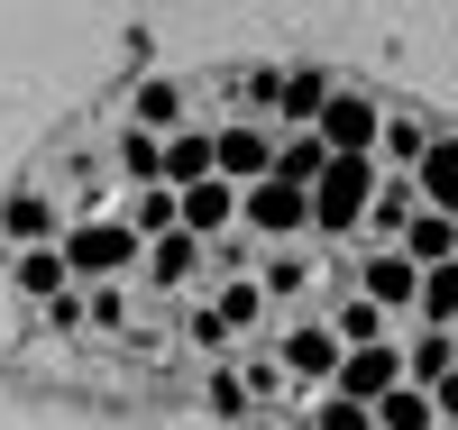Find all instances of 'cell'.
I'll return each instance as SVG.
<instances>
[{
	"label": "cell",
	"instance_id": "obj_4",
	"mask_svg": "<svg viewBox=\"0 0 458 430\" xmlns=\"http://www.w3.org/2000/svg\"><path fill=\"white\" fill-rule=\"evenodd\" d=\"M211 147H220L229 183H257L276 165V120H266V110H229V120H211Z\"/></svg>",
	"mask_w": 458,
	"mask_h": 430
},
{
	"label": "cell",
	"instance_id": "obj_24",
	"mask_svg": "<svg viewBox=\"0 0 458 430\" xmlns=\"http://www.w3.org/2000/svg\"><path fill=\"white\" fill-rule=\"evenodd\" d=\"M403 248L422 257V266H431V257H458V211H440V202H422V211L403 220Z\"/></svg>",
	"mask_w": 458,
	"mask_h": 430
},
{
	"label": "cell",
	"instance_id": "obj_13",
	"mask_svg": "<svg viewBox=\"0 0 458 430\" xmlns=\"http://www.w3.org/2000/svg\"><path fill=\"white\" fill-rule=\"evenodd\" d=\"M412 211H422V183H412V165H386V174H376V202H367V239H403Z\"/></svg>",
	"mask_w": 458,
	"mask_h": 430
},
{
	"label": "cell",
	"instance_id": "obj_8",
	"mask_svg": "<svg viewBox=\"0 0 458 430\" xmlns=\"http://www.w3.org/2000/svg\"><path fill=\"white\" fill-rule=\"evenodd\" d=\"M339 394H358V403H376L386 384H403V339L386 330V339H358V348H339Z\"/></svg>",
	"mask_w": 458,
	"mask_h": 430
},
{
	"label": "cell",
	"instance_id": "obj_26",
	"mask_svg": "<svg viewBox=\"0 0 458 430\" xmlns=\"http://www.w3.org/2000/svg\"><path fill=\"white\" fill-rule=\"evenodd\" d=\"M183 348H193V358H229V348H239L229 311L220 302H183Z\"/></svg>",
	"mask_w": 458,
	"mask_h": 430
},
{
	"label": "cell",
	"instance_id": "obj_11",
	"mask_svg": "<svg viewBox=\"0 0 458 430\" xmlns=\"http://www.w3.org/2000/svg\"><path fill=\"white\" fill-rule=\"evenodd\" d=\"M239 202H248V183H229V174L183 183V229H202V239H229V229H239Z\"/></svg>",
	"mask_w": 458,
	"mask_h": 430
},
{
	"label": "cell",
	"instance_id": "obj_9",
	"mask_svg": "<svg viewBox=\"0 0 458 430\" xmlns=\"http://www.w3.org/2000/svg\"><path fill=\"white\" fill-rule=\"evenodd\" d=\"M28 239H64L47 183H10V192H0V248H28Z\"/></svg>",
	"mask_w": 458,
	"mask_h": 430
},
{
	"label": "cell",
	"instance_id": "obj_31",
	"mask_svg": "<svg viewBox=\"0 0 458 430\" xmlns=\"http://www.w3.org/2000/svg\"><path fill=\"white\" fill-rule=\"evenodd\" d=\"M92 330H129V284H120V275L92 284Z\"/></svg>",
	"mask_w": 458,
	"mask_h": 430
},
{
	"label": "cell",
	"instance_id": "obj_30",
	"mask_svg": "<svg viewBox=\"0 0 458 430\" xmlns=\"http://www.w3.org/2000/svg\"><path fill=\"white\" fill-rule=\"evenodd\" d=\"M266 293H276V302H293V293H312V257H302L293 239L276 248V266H266Z\"/></svg>",
	"mask_w": 458,
	"mask_h": 430
},
{
	"label": "cell",
	"instance_id": "obj_25",
	"mask_svg": "<svg viewBox=\"0 0 458 430\" xmlns=\"http://www.w3.org/2000/svg\"><path fill=\"white\" fill-rule=\"evenodd\" d=\"M422 147H431V120H422V110H386L376 156H386V165H422Z\"/></svg>",
	"mask_w": 458,
	"mask_h": 430
},
{
	"label": "cell",
	"instance_id": "obj_23",
	"mask_svg": "<svg viewBox=\"0 0 458 430\" xmlns=\"http://www.w3.org/2000/svg\"><path fill=\"white\" fill-rule=\"evenodd\" d=\"M129 220H138V239H165L183 220V183H129Z\"/></svg>",
	"mask_w": 458,
	"mask_h": 430
},
{
	"label": "cell",
	"instance_id": "obj_6",
	"mask_svg": "<svg viewBox=\"0 0 458 430\" xmlns=\"http://www.w3.org/2000/svg\"><path fill=\"white\" fill-rule=\"evenodd\" d=\"M202 266H211V239H202V229H183V220H174L165 239H147V257H138V275H147V293H165V302H174L183 284L202 275Z\"/></svg>",
	"mask_w": 458,
	"mask_h": 430
},
{
	"label": "cell",
	"instance_id": "obj_18",
	"mask_svg": "<svg viewBox=\"0 0 458 430\" xmlns=\"http://www.w3.org/2000/svg\"><path fill=\"white\" fill-rule=\"evenodd\" d=\"M330 330L358 348V339H386V330H403V311H386V302H376V293L358 284V293H339V302H330Z\"/></svg>",
	"mask_w": 458,
	"mask_h": 430
},
{
	"label": "cell",
	"instance_id": "obj_10",
	"mask_svg": "<svg viewBox=\"0 0 458 430\" xmlns=\"http://www.w3.org/2000/svg\"><path fill=\"white\" fill-rule=\"evenodd\" d=\"M64 284H73L64 239H28V248H10V293H19V302H47V293H64Z\"/></svg>",
	"mask_w": 458,
	"mask_h": 430
},
{
	"label": "cell",
	"instance_id": "obj_12",
	"mask_svg": "<svg viewBox=\"0 0 458 430\" xmlns=\"http://www.w3.org/2000/svg\"><path fill=\"white\" fill-rule=\"evenodd\" d=\"M330 147H376V129H386V101H367V92H339L330 83V101H321V120H312Z\"/></svg>",
	"mask_w": 458,
	"mask_h": 430
},
{
	"label": "cell",
	"instance_id": "obj_19",
	"mask_svg": "<svg viewBox=\"0 0 458 430\" xmlns=\"http://www.w3.org/2000/svg\"><path fill=\"white\" fill-rule=\"evenodd\" d=\"M202 412H211V421H248V412H266L239 358H220V367H211V384H202Z\"/></svg>",
	"mask_w": 458,
	"mask_h": 430
},
{
	"label": "cell",
	"instance_id": "obj_7",
	"mask_svg": "<svg viewBox=\"0 0 458 430\" xmlns=\"http://www.w3.org/2000/svg\"><path fill=\"white\" fill-rule=\"evenodd\" d=\"M358 284L386 302V311H403V321H412V302H422V257H412L403 239H376V248L358 257Z\"/></svg>",
	"mask_w": 458,
	"mask_h": 430
},
{
	"label": "cell",
	"instance_id": "obj_1",
	"mask_svg": "<svg viewBox=\"0 0 458 430\" xmlns=\"http://www.w3.org/2000/svg\"><path fill=\"white\" fill-rule=\"evenodd\" d=\"M376 174H386L376 147H330V165L312 174V239H358L367 202H376Z\"/></svg>",
	"mask_w": 458,
	"mask_h": 430
},
{
	"label": "cell",
	"instance_id": "obj_15",
	"mask_svg": "<svg viewBox=\"0 0 458 430\" xmlns=\"http://www.w3.org/2000/svg\"><path fill=\"white\" fill-rule=\"evenodd\" d=\"M330 101V73L321 64H284V92H276V129H312Z\"/></svg>",
	"mask_w": 458,
	"mask_h": 430
},
{
	"label": "cell",
	"instance_id": "obj_21",
	"mask_svg": "<svg viewBox=\"0 0 458 430\" xmlns=\"http://www.w3.org/2000/svg\"><path fill=\"white\" fill-rule=\"evenodd\" d=\"M412 183H422V202L458 211V138H440V129H431V147H422V165H412Z\"/></svg>",
	"mask_w": 458,
	"mask_h": 430
},
{
	"label": "cell",
	"instance_id": "obj_16",
	"mask_svg": "<svg viewBox=\"0 0 458 430\" xmlns=\"http://www.w3.org/2000/svg\"><path fill=\"white\" fill-rule=\"evenodd\" d=\"M202 174H220V147H211V129H202V120L165 129V183H202Z\"/></svg>",
	"mask_w": 458,
	"mask_h": 430
},
{
	"label": "cell",
	"instance_id": "obj_27",
	"mask_svg": "<svg viewBox=\"0 0 458 430\" xmlns=\"http://www.w3.org/2000/svg\"><path fill=\"white\" fill-rule=\"evenodd\" d=\"M412 321H449L458 330V257H431L422 266V302H412Z\"/></svg>",
	"mask_w": 458,
	"mask_h": 430
},
{
	"label": "cell",
	"instance_id": "obj_28",
	"mask_svg": "<svg viewBox=\"0 0 458 430\" xmlns=\"http://www.w3.org/2000/svg\"><path fill=\"white\" fill-rule=\"evenodd\" d=\"M220 92L239 101V110H266V120H276V92H284V64H239V73H220Z\"/></svg>",
	"mask_w": 458,
	"mask_h": 430
},
{
	"label": "cell",
	"instance_id": "obj_20",
	"mask_svg": "<svg viewBox=\"0 0 458 430\" xmlns=\"http://www.w3.org/2000/svg\"><path fill=\"white\" fill-rule=\"evenodd\" d=\"M440 421V403H431V384H386V394H376V430H431Z\"/></svg>",
	"mask_w": 458,
	"mask_h": 430
},
{
	"label": "cell",
	"instance_id": "obj_22",
	"mask_svg": "<svg viewBox=\"0 0 458 430\" xmlns=\"http://www.w3.org/2000/svg\"><path fill=\"white\" fill-rule=\"evenodd\" d=\"M183 101H193V92H183L174 73H147V83L129 92V120H147V129H183Z\"/></svg>",
	"mask_w": 458,
	"mask_h": 430
},
{
	"label": "cell",
	"instance_id": "obj_2",
	"mask_svg": "<svg viewBox=\"0 0 458 430\" xmlns=\"http://www.w3.org/2000/svg\"><path fill=\"white\" fill-rule=\"evenodd\" d=\"M138 257H147V239H138V220H129V211H83V220L64 229V266H73V284L129 275Z\"/></svg>",
	"mask_w": 458,
	"mask_h": 430
},
{
	"label": "cell",
	"instance_id": "obj_14",
	"mask_svg": "<svg viewBox=\"0 0 458 430\" xmlns=\"http://www.w3.org/2000/svg\"><path fill=\"white\" fill-rule=\"evenodd\" d=\"M110 165H120L129 183H165V129L120 120V129H110Z\"/></svg>",
	"mask_w": 458,
	"mask_h": 430
},
{
	"label": "cell",
	"instance_id": "obj_32",
	"mask_svg": "<svg viewBox=\"0 0 458 430\" xmlns=\"http://www.w3.org/2000/svg\"><path fill=\"white\" fill-rule=\"evenodd\" d=\"M431 403H440V421H458V367H449V375L431 384Z\"/></svg>",
	"mask_w": 458,
	"mask_h": 430
},
{
	"label": "cell",
	"instance_id": "obj_5",
	"mask_svg": "<svg viewBox=\"0 0 458 430\" xmlns=\"http://www.w3.org/2000/svg\"><path fill=\"white\" fill-rule=\"evenodd\" d=\"M339 339L330 321H293V330H276V358H284V375H293V394H321V384L339 375Z\"/></svg>",
	"mask_w": 458,
	"mask_h": 430
},
{
	"label": "cell",
	"instance_id": "obj_29",
	"mask_svg": "<svg viewBox=\"0 0 458 430\" xmlns=\"http://www.w3.org/2000/svg\"><path fill=\"white\" fill-rule=\"evenodd\" d=\"M37 321H47L55 339H83V330H92V284H64V293H47V302H37Z\"/></svg>",
	"mask_w": 458,
	"mask_h": 430
},
{
	"label": "cell",
	"instance_id": "obj_17",
	"mask_svg": "<svg viewBox=\"0 0 458 430\" xmlns=\"http://www.w3.org/2000/svg\"><path fill=\"white\" fill-rule=\"evenodd\" d=\"M449 367H458V330H449V321H422V330L403 339V375H412V384H440Z\"/></svg>",
	"mask_w": 458,
	"mask_h": 430
},
{
	"label": "cell",
	"instance_id": "obj_3",
	"mask_svg": "<svg viewBox=\"0 0 458 430\" xmlns=\"http://www.w3.org/2000/svg\"><path fill=\"white\" fill-rule=\"evenodd\" d=\"M239 229H248V239H266V248L302 239V229H312V183H293V174H257L248 202H239Z\"/></svg>",
	"mask_w": 458,
	"mask_h": 430
}]
</instances>
